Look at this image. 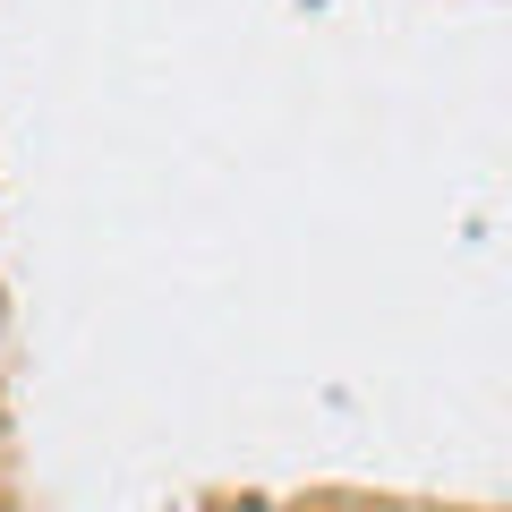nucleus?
I'll list each match as a JSON object with an SVG mask.
<instances>
[]
</instances>
